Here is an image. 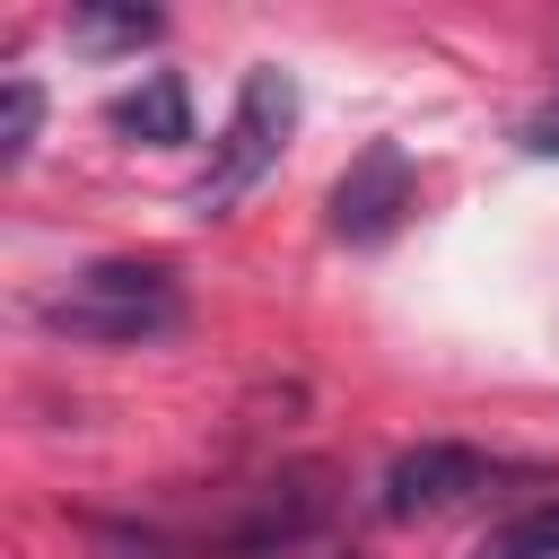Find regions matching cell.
Listing matches in <instances>:
<instances>
[{
  "label": "cell",
  "instance_id": "3",
  "mask_svg": "<svg viewBox=\"0 0 559 559\" xmlns=\"http://www.w3.org/2000/svg\"><path fill=\"white\" fill-rule=\"evenodd\" d=\"M489 480H498V463H489L480 445L419 437V445H402V454L384 463L376 507H384L393 524H411V515H445V507H463V498H472V489H489Z\"/></svg>",
  "mask_w": 559,
  "mask_h": 559
},
{
  "label": "cell",
  "instance_id": "9",
  "mask_svg": "<svg viewBox=\"0 0 559 559\" xmlns=\"http://www.w3.org/2000/svg\"><path fill=\"white\" fill-rule=\"evenodd\" d=\"M524 148H533V157H559V105H542V114L524 122Z\"/></svg>",
  "mask_w": 559,
  "mask_h": 559
},
{
  "label": "cell",
  "instance_id": "8",
  "mask_svg": "<svg viewBox=\"0 0 559 559\" xmlns=\"http://www.w3.org/2000/svg\"><path fill=\"white\" fill-rule=\"evenodd\" d=\"M35 122H44V96H35V79H9V122H0V166H9V175L26 166V148H35Z\"/></svg>",
  "mask_w": 559,
  "mask_h": 559
},
{
  "label": "cell",
  "instance_id": "6",
  "mask_svg": "<svg viewBox=\"0 0 559 559\" xmlns=\"http://www.w3.org/2000/svg\"><path fill=\"white\" fill-rule=\"evenodd\" d=\"M472 559H559V498H533V507L498 515L472 542Z\"/></svg>",
  "mask_w": 559,
  "mask_h": 559
},
{
  "label": "cell",
  "instance_id": "5",
  "mask_svg": "<svg viewBox=\"0 0 559 559\" xmlns=\"http://www.w3.org/2000/svg\"><path fill=\"white\" fill-rule=\"evenodd\" d=\"M114 131H131V140H148V148H183V140H192V96H183V79H175V70H148L140 87H122V96H114Z\"/></svg>",
  "mask_w": 559,
  "mask_h": 559
},
{
  "label": "cell",
  "instance_id": "2",
  "mask_svg": "<svg viewBox=\"0 0 559 559\" xmlns=\"http://www.w3.org/2000/svg\"><path fill=\"white\" fill-rule=\"evenodd\" d=\"M288 122H297V87H288V70H245L236 114H227V131H218V148H210V166H201V183H192V210L210 218V210L245 201V192L280 166Z\"/></svg>",
  "mask_w": 559,
  "mask_h": 559
},
{
  "label": "cell",
  "instance_id": "1",
  "mask_svg": "<svg viewBox=\"0 0 559 559\" xmlns=\"http://www.w3.org/2000/svg\"><path fill=\"white\" fill-rule=\"evenodd\" d=\"M35 323L79 349H148L183 332V280L166 262H87L70 288L35 306Z\"/></svg>",
  "mask_w": 559,
  "mask_h": 559
},
{
  "label": "cell",
  "instance_id": "4",
  "mask_svg": "<svg viewBox=\"0 0 559 559\" xmlns=\"http://www.w3.org/2000/svg\"><path fill=\"white\" fill-rule=\"evenodd\" d=\"M402 210H411V157H402L393 140H376V148L341 175V192H332V227L358 236V245H376V236H393Z\"/></svg>",
  "mask_w": 559,
  "mask_h": 559
},
{
  "label": "cell",
  "instance_id": "7",
  "mask_svg": "<svg viewBox=\"0 0 559 559\" xmlns=\"http://www.w3.org/2000/svg\"><path fill=\"white\" fill-rule=\"evenodd\" d=\"M70 44H87V52H140V44H157V9H79Z\"/></svg>",
  "mask_w": 559,
  "mask_h": 559
}]
</instances>
